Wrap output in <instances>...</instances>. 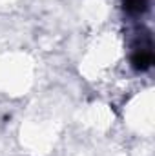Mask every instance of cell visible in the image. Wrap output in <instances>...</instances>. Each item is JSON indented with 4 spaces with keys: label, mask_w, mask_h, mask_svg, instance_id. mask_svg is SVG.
Here are the masks:
<instances>
[{
    "label": "cell",
    "mask_w": 155,
    "mask_h": 156,
    "mask_svg": "<svg viewBox=\"0 0 155 156\" xmlns=\"http://www.w3.org/2000/svg\"><path fill=\"white\" fill-rule=\"evenodd\" d=\"M131 66L133 69L137 71H148L152 66H153V51H152V45H141L133 51L131 55Z\"/></svg>",
    "instance_id": "cell-1"
},
{
    "label": "cell",
    "mask_w": 155,
    "mask_h": 156,
    "mask_svg": "<svg viewBox=\"0 0 155 156\" xmlns=\"http://www.w3.org/2000/svg\"><path fill=\"white\" fill-rule=\"evenodd\" d=\"M150 5V0H122V9L128 15H142Z\"/></svg>",
    "instance_id": "cell-2"
}]
</instances>
